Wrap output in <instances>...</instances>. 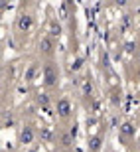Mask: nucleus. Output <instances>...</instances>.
Wrapping results in <instances>:
<instances>
[{
	"instance_id": "2",
	"label": "nucleus",
	"mask_w": 140,
	"mask_h": 152,
	"mask_svg": "<svg viewBox=\"0 0 140 152\" xmlns=\"http://www.w3.org/2000/svg\"><path fill=\"white\" fill-rule=\"evenodd\" d=\"M32 28H34V16H32L30 12H22V14L16 18V30L20 34H28Z\"/></svg>"
},
{
	"instance_id": "13",
	"label": "nucleus",
	"mask_w": 140,
	"mask_h": 152,
	"mask_svg": "<svg viewBox=\"0 0 140 152\" xmlns=\"http://www.w3.org/2000/svg\"><path fill=\"white\" fill-rule=\"evenodd\" d=\"M42 136H44L45 140H51V134L47 132V130H42Z\"/></svg>"
},
{
	"instance_id": "7",
	"label": "nucleus",
	"mask_w": 140,
	"mask_h": 152,
	"mask_svg": "<svg viewBox=\"0 0 140 152\" xmlns=\"http://www.w3.org/2000/svg\"><path fill=\"white\" fill-rule=\"evenodd\" d=\"M120 134L122 136H128V138H132V136L136 134V129L132 123H122L120 124Z\"/></svg>"
},
{
	"instance_id": "10",
	"label": "nucleus",
	"mask_w": 140,
	"mask_h": 152,
	"mask_svg": "<svg viewBox=\"0 0 140 152\" xmlns=\"http://www.w3.org/2000/svg\"><path fill=\"white\" fill-rule=\"evenodd\" d=\"M61 36V26L57 22H51V28H50V38L53 39V38H59Z\"/></svg>"
},
{
	"instance_id": "1",
	"label": "nucleus",
	"mask_w": 140,
	"mask_h": 152,
	"mask_svg": "<svg viewBox=\"0 0 140 152\" xmlns=\"http://www.w3.org/2000/svg\"><path fill=\"white\" fill-rule=\"evenodd\" d=\"M59 81V69L53 61H47L44 65V85L45 87H55Z\"/></svg>"
},
{
	"instance_id": "16",
	"label": "nucleus",
	"mask_w": 140,
	"mask_h": 152,
	"mask_svg": "<svg viewBox=\"0 0 140 152\" xmlns=\"http://www.w3.org/2000/svg\"><path fill=\"white\" fill-rule=\"evenodd\" d=\"M138 61H140V56H138Z\"/></svg>"
},
{
	"instance_id": "9",
	"label": "nucleus",
	"mask_w": 140,
	"mask_h": 152,
	"mask_svg": "<svg viewBox=\"0 0 140 152\" xmlns=\"http://www.w3.org/2000/svg\"><path fill=\"white\" fill-rule=\"evenodd\" d=\"M2 126H4V129H10V126H14V117H12V113H8V111L2 115Z\"/></svg>"
},
{
	"instance_id": "15",
	"label": "nucleus",
	"mask_w": 140,
	"mask_h": 152,
	"mask_svg": "<svg viewBox=\"0 0 140 152\" xmlns=\"http://www.w3.org/2000/svg\"><path fill=\"white\" fill-rule=\"evenodd\" d=\"M138 146H140V138H138Z\"/></svg>"
},
{
	"instance_id": "11",
	"label": "nucleus",
	"mask_w": 140,
	"mask_h": 152,
	"mask_svg": "<svg viewBox=\"0 0 140 152\" xmlns=\"http://www.w3.org/2000/svg\"><path fill=\"white\" fill-rule=\"evenodd\" d=\"M38 103H39V105H44V107H45V105L50 103V99H47V95H38Z\"/></svg>"
},
{
	"instance_id": "5",
	"label": "nucleus",
	"mask_w": 140,
	"mask_h": 152,
	"mask_svg": "<svg viewBox=\"0 0 140 152\" xmlns=\"http://www.w3.org/2000/svg\"><path fill=\"white\" fill-rule=\"evenodd\" d=\"M57 142H59L65 150L73 148V144H75V132H73V130H61L59 136H57Z\"/></svg>"
},
{
	"instance_id": "14",
	"label": "nucleus",
	"mask_w": 140,
	"mask_h": 152,
	"mask_svg": "<svg viewBox=\"0 0 140 152\" xmlns=\"http://www.w3.org/2000/svg\"><path fill=\"white\" fill-rule=\"evenodd\" d=\"M55 152H69V150H65V148H59V150H55Z\"/></svg>"
},
{
	"instance_id": "6",
	"label": "nucleus",
	"mask_w": 140,
	"mask_h": 152,
	"mask_svg": "<svg viewBox=\"0 0 140 152\" xmlns=\"http://www.w3.org/2000/svg\"><path fill=\"white\" fill-rule=\"evenodd\" d=\"M38 48L44 56H53V39H51L50 36H44V38L39 39Z\"/></svg>"
},
{
	"instance_id": "4",
	"label": "nucleus",
	"mask_w": 140,
	"mask_h": 152,
	"mask_svg": "<svg viewBox=\"0 0 140 152\" xmlns=\"http://www.w3.org/2000/svg\"><path fill=\"white\" fill-rule=\"evenodd\" d=\"M55 111H57V117H59V118H69L71 113H73L71 101H69L67 97H61V99L55 103Z\"/></svg>"
},
{
	"instance_id": "3",
	"label": "nucleus",
	"mask_w": 140,
	"mask_h": 152,
	"mask_svg": "<svg viewBox=\"0 0 140 152\" xmlns=\"http://www.w3.org/2000/svg\"><path fill=\"white\" fill-rule=\"evenodd\" d=\"M36 140V130L32 124H24L20 132H18V142L22 144V146H30L32 142Z\"/></svg>"
},
{
	"instance_id": "12",
	"label": "nucleus",
	"mask_w": 140,
	"mask_h": 152,
	"mask_svg": "<svg viewBox=\"0 0 140 152\" xmlns=\"http://www.w3.org/2000/svg\"><path fill=\"white\" fill-rule=\"evenodd\" d=\"M34 75H36V67L32 65V67L28 69V73H26V79H34Z\"/></svg>"
},
{
	"instance_id": "8",
	"label": "nucleus",
	"mask_w": 140,
	"mask_h": 152,
	"mask_svg": "<svg viewBox=\"0 0 140 152\" xmlns=\"http://www.w3.org/2000/svg\"><path fill=\"white\" fill-rule=\"evenodd\" d=\"M99 148H101V136H91V140H89V150H91V152H99Z\"/></svg>"
}]
</instances>
